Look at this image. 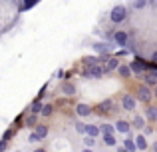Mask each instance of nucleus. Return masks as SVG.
I'll list each match as a JSON object with an SVG mask.
<instances>
[{
    "label": "nucleus",
    "instance_id": "1",
    "mask_svg": "<svg viewBox=\"0 0 157 152\" xmlns=\"http://www.w3.org/2000/svg\"><path fill=\"white\" fill-rule=\"evenodd\" d=\"M109 18H111V22H113V24L123 22V20L127 18V8L123 6V4H117V6H113V10L109 12Z\"/></svg>",
    "mask_w": 157,
    "mask_h": 152
},
{
    "label": "nucleus",
    "instance_id": "2",
    "mask_svg": "<svg viewBox=\"0 0 157 152\" xmlns=\"http://www.w3.org/2000/svg\"><path fill=\"white\" fill-rule=\"evenodd\" d=\"M46 136H48V128L44 124H38V126H36V130L30 134L28 140H30V142H38V140H42V138H46Z\"/></svg>",
    "mask_w": 157,
    "mask_h": 152
},
{
    "label": "nucleus",
    "instance_id": "3",
    "mask_svg": "<svg viewBox=\"0 0 157 152\" xmlns=\"http://www.w3.org/2000/svg\"><path fill=\"white\" fill-rule=\"evenodd\" d=\"M82 74H84L86 78H100L101 74H104V68H101L100 64H96V66H86Z\"/></svg>",
    "mask_w": 157,
    "mask_h": 152
},
{
    "label": "nucleus",
    "instance_id": "4",
    "mask_svg": "<svg viewBox=\"0 0 157 152\" xmlns=\"http://www.w3.org/2000/svg\"><path fill=\"white\" fill-rule=\"evenodd\" d=\"M113 42L117 44V46H127V42H129V34L123 30H115L113 32Z\"/></svg>",
    "mask_w": 157,
    "mask_h": 152
},
{
    "label": "nucleus",
    "instance_id": "5",
    "mask_svg": "<svg viewBox=\"0 0 157 152\" xmlns=\"http://www.w3.org/2000/svg\"><path fill=\"white\" fill-rule=\"evenodd\" d=\"M129 66H131V72H137V74H143V72H145L147 68H149V64H145L141 58H137V60H133V62H131Z\"/></svg>",
    "mask_w": 157,
    "mask_h": 152
},
{
    "label": "nucleus",
    "instance_id": "6",
    "mask_svg": "<svg viewBox=\"0 0 157 152\" xmlns=\"http://www.w3.org/2000/svg\"><path fill=\"white\" fill-rule=\"evenodd\" d=\"M135 102H137V98H135V96L125 94V96L121 98V108H123V110H133V108H135Z\"/></svg>",
    "mask_w": 157,
    "mask_h": 152
},
{
    "label": "nucleus",
    "instance_id": "7",
    "mask_svg": "<svg viewBox=\"0 0 157 152\" xmlns=\"http://www.w3.org/2000/svg\"><path fill=\"white\" fill-rule=\"evenodd\" d=\"M151 96H153V94H151V90L147 88V86H139V90H137V98L141 102H149L151 100Z\"/></svg>",
    "mask_w": 157,
    "mask_h": 152
},
{
    "label": "nucleus",
    "instance_id": "8",
    "mask_svg": "<svg viewBox=\"0 0 157 152\" xmlns=\"http://www.w3.org/2000/svg\"><path fill=\"white\" fill-rule=\"evenodd\" d=\"M98 108H100V112H109V110H113V112H115V110H117V108H115V104H113V100H104Z\"/></svg>",
    "mask_w": 157,
    "mask_h": 152
},
{
    "label": "nucleus",
    "instance_id": "9",
    "mask_svg": "<svg viewBox=\"0 0 157 152\" xmlns=\"http://www.w3.org/2000/svg\"><path fill=\"white\" fill-rule=\"evenodd\" d=\"M115 130H119L121 134H129L131 126H129V122H125V120H117V124H115Z\"/></svg>",
    "mask_w": 157,
    "mask_h": 152
},
{
    "label": "nucleus",
    "instance_id": "10",
    "mask_svg": "<svg viewBox=\"0 0 157 152\" xmlns=\"http://www.w3.org/2000/svg\"><path fill=\"white\" fill-rule=\"evenodd\" d=\"M76 112L80 114V116H90V114H92L94 110L90 108L88 104H78V106H76Z\"/></svg>",
    "mask_w": 157,
    "mask_h": 152
},
{
    "label": "nucleus",
    "instance_id": "11",
    "mask_svg": "<svg viewBox=\"0 0 157 152\" xmlns=\"http://www.w3.org/2000/svg\"><path fill=\"white\" fill-rule=\"evenodd\" d=\"M100 132H101V128L98 124H88V128H86V134H88V136H94V138H96Z\"/></svg>",
    "mask_w": 157,
    "mask_h": 152
},
{
    "label": "nucleus",
    "instance_id": "12",
    "mask_svg": "<svg viewBox=\"0 0 157 152\" xmlns=\"http://www.w3.org/2000/svg\"><path fill=\"white\" fill-rule=\"evenodd\" d=\"M82 62L86 64V66H96V64H100V56H86V58H82Z\"/></svg>",
    "mask_w": 157,
    "mask_h": 152
},
{
    "label": "nucleus",
    "instance_id": "13",
    "mask_svg": "<svg viewBox=\"0 0 157 152\" xmlns=\"http://www.w3.org/2000/svg\"><path fill=\"white\" fill-rule=\"evenodd\" d=\"M62 92L68 94V96H74V94H76V86H74L72 82H64V86H62Z\"/></svg>",
    "mask_w": 157,
    "mask_h": 152
},
{
    "label": "nucleus",
    "instance_id": "14",
    "mask_svg": "<svg viewBox=\"0 0 157 152\" xmlns=\"http://www.w3.org/2000/svg\"><path fill=\"white\" fill-rule=\"evenodd\" d=\"M117 68H119V60L113 56V58L107 60V66L104 68V72H107V70H117Z\"/></svg>",
    "mask_w": 157,
    "mask_h": 152
},
{
    "label": "nucleus",
    "instance_id": "15",
    "mask_svg": "<svg viewBox=\"0 0 157 152\" xmlns=\"http://www.w3.org/2000/svg\"><path fill=\"white\" fill-rule=\"evenodd\" d=\"M145 116L149 118L151 122H155L157 120V108H155V106H147V108H145Z\"/></svg>",
    "mask_w": 157,
    "mask_h": 152
},
{
    "label": "nucleus",
    "instance_id": "16",
    "mask_svg": "<svg viewBox=\"0 0 157 152\" xmlns=\"http://www.w3.org/2000/svg\"><path fill=\"white\" fill-rule=\"evenodd\" d=\"M123 146H125V148L129 150V152H135V150H137V144H135V140H133L131 136H127V138H125V142H123Z\"/></svg>",
    "mask_w": 157,
    "mask_h": 152
},
{
    "label": "nucleus",
    "instance_id": "17",
    "mask_svg": "<svg viewBox=\"0 0 157 152\" xmlns=\"http://www.w3.org/2000/svg\"><path fill=\"white\" fill-rule=\"evenodd\" d=\"M94 50L98 52V54H109V46L107 44H94Z\"/></svg>",
    "mask_w": 157,
    "mask_h": 152
},
{
    "label": "nucleus",
    "instance_id": "18",
    "mask_svg": "<svg viewBox=\"0 0 157 152\" xmlns=\"http://www.w3.org/2000/svg\"><path fill=\"white\" fill-rule=\"evenodd\" d=\"M135 144H137V150H145V148H147L145 136H143V134H141V136H137V138H135Z\"/></svg>",
    "mask_w": 157,
    "mask_h": 152
},
{
    "label": "nucleus",
    "instance_id": "19",
    "mask_svg": "<svg viewBox=\"0 0 157 152\" xmlns=\"http://www.w3.org/2000/svg\"><path fill=\"white\" fill-rule=\"evenodd\" d=\"M115 134H104V144L105 146H115Z\"/></svg>",
    "mask_w": 157,
    "mask_h": 152
},
{
    "label": "nucleus",
    "instance_id": "20",
    "mask_svg": "<svg viewBox=\"0 0 157 152\" xmlns=\"http://www.w3.org/2000/svg\"><path fill=\"white\" fill-rule=\"evenodd\" d=\"M117 72H119V76H129L131 74V66H127V64H119Z\"/></svg>",
    "mask_w": 157,
    "mask_h": 152
},
{
    "label": "nucleus",
    "instance_id": "21",
    "mask_svg": "<svg viewBox=\"0 0 157 152\" xmlns=\"http://www.w3.org/2000/svg\"><path fill=\"white\" fill-rule=\"evenodd\" d=\"M84 144H86V148H92V146L96 144V138H94V136H88V134H86V136H84Z\"/></svg>",
    "mask_w": 157,
    "mask_h": 152
},
{
    "label": "nucleus",
    "instance_id": "22",
    "mask_svg": "<svg viewBox=\"0 0 157 152\" xmlns=\"http://www.w3.org/2000/svg\"><path fill=\"white\" fill-rule=\"evenodd\" d=\"M24 124H26V126H34L36 124V114L32 112L30 116H26V118H24Z\"/></svg>",
    "mask_w": 157,
    "mask_h": 152
},
{
    "label": "nucleus",
    "instance_id": "23",
    "mask_svg": "<svg viewBox=\"0 0 157 152\" xmlns=\"http://www.w3.org/2000/svg\"><path fill=\"white\" fill-rule=\"evenodd\" d=\"M52 112H54L52 104H44V106H42V112H40V114H42V116H50Z\"/></svg>",
    "mask_w": 157,
    "mask_h": 152
},
{
    "label": "nucleus",
    "instance_id": "24",
    "mask_svg": "<svg viewBox=\"0 0 157 152\" xmlns=\"http://www.w3.org/2000/svg\"><path fill=\"white\" fill-rule=\"evenodd\" d=\"M32 112H34V114H38V112H42V104H40V100H34V102H32Z\"/></svg>",
    "mask_w": 157,
    "mask_h": 152
},
{
    "label": "nucleus",
    "instance_id": "25",
    "mask_svg": "<svg viewBox=\"0 0 157 152\" xmlns=\"http://www.w3.org/2000/svg\"><path fill=\"white\" fill-rule=\"evenodd\" d=\"M101 132L104 134H113V124H101Z\"/></svg>",
    "mask_w": 157,
    "mask_h": 152
},
{
    "label": "nucleus",
    "instance_id": "26",
    "mask_svg": "<svg viewBox=\"0 0 157 152\" xmlns=\"http://www.w3.org/2000/svg\"><path fill=\"white\" fill-rule=\"evenodd\" d=\"M86 128H88V124H84V122H76V130L80 134H86Z\"/></svg>",
    "mask_w": 157,
    "mask_h": 152
},
{
    "label": "nucleus",
    "instance_id": "27",
    "mask_svg": "<svg viewBox=\"0 0 157 152\" xmlns=\"http://www.w3.org/2000/svg\"><path fill=\"white\" fill-rule=\"evenodd\" d=\"M34 4H38V0H24V4H22V8L24 10H28V8H32Z\"/></svg>",
    "mask_w": 157,
    "mask_h": 152
},
{
    "label": "nucleus",
    "instance_id": "28",
    "mask_svg": "<svg viewBox=\"0 0 157 152\" xmlns=\"http://www.w3.org/2000/svg\"><path fill=\"white\" fill-rule=\"evenodd\" d=\"M145 4H147V0H135V2H133V8L141 10V8H145Z\"/></svg>",
    "mask_w": 157,
    "mask_h": 152
},
{
    "label": "nucleus",
    "instance_id": "29",
    "mask_svg": "<svg viewBox=\"0 0 157 152\" xmlns=\"http://www.w3.org/2000/svg\"><path fill=\"white\" fill-rule=\"evenodd\" d=\"M133 124L137 126V128H143V126H145V120H143L141 116H135V120H133Z\"/></svg>",
    "mask_w": 157,
    "mask_h": 152
},
{
    "label": "nucleus",
    "instance_id": "30",
    "mask_svg": "<svg viewBox=\"0 0 157 152\" xmlns=\"http://www.w3.org/2000/svg\"><path fill=\"white\" fill-rule=\"evenodd\" d=\"M145 82H147V84H149V86H157V78H153L151 74L145 78Z\"/></svg>",
    "mask_w": 157,
    "mask_h": 152
},
{
    "label": "nucleus",
    "instance_id": "31",
    "mask_svg": "<svg viewBox=\"0 0 157 152\" xmlns=\"http://www.w3.org/2000/svg\"><path fill=\"white\" fill-rule=\"evenodd\" d=\"M10 136H12V130H6V132H4V138H2V140H8Z\"/></svg>",
    "mask_w": 157,
    "mask_h": 152
},
{
    "label": "nucleus",
    "instance_id": "32",
    "mask_svg": "<svg viewBox=\"0 0 157 152\" xmlns=\"http://www.w3.org/2000/svg\"><path fill=\"white\" fill-rule=\"evenodd\" d=\"M4 148H6V140H0V152H4Z\"/></svg>",
    "mask_w": 157,
    "mask_h": 152
},
{
    "label": "nucleus",
    "instance_id": "33",
    "mask_svg": "<svg viewBox=\"0 0 157 152\" xmlns=\"http://www.w3.org/2000/svg\"><path fill=\"white\" fill-rule=\"evenodd\" d=\"M151 58H153V62H155V64H157V50H155V52H153V54H151Z\"/></svg>",
    "mask_w": 157,
    "mask_h": 152
},
{
    "label": "nucleus",
    "instance_id": "34",
    "mask_svg": "<svg viewBox=\"0 0 157 152\" xmlns=\"http://www.w3.org/2000/svg\"><path fill=\"white\" fill-rule=\"evenodd\" d=\"M117 152H129V150H127L125 146H121V148H117Z\"/></svg>",
    "mask_w": 157,
    "mask_h": 152
},
{
    "label": "nucleus",
    "instance_id": "35",
    "mask_svg": "<svg viewBox=\"0 0 157 152\" xmlns=\"http://www.w3.org/2000/svg\"><path fill=\"white\" fill-rule=\"evenodd\" d=\"M82 152H92V148H84V150H82Z\"/></svg>",
    "mask_w": 157,
    "mask_h": 152
},
{
    "label": "nucleus",
    "instance_id": "36",
    "mask_svg": "<svg viewBox=\"0 0 157 152\" xmlns=\"http://www.w3.org/2000/svg\"><path fill=\"white\" fill-rule=\"evenodd\" d=\"M34 152H46V150H44V148H38V150H34Z\"/></svg>",
    "mask_w": 157,
    "mask_h": 152
},
{
    "label": "nucleus",
    "instance_id": "37",
    "mask_svg": "<svg viewBox=\"0 0 157 152\" xmlns=\"http://www.w3.org/2000/svg\"><path fill=\"white\" fill-rule=\"evenodd\" d=\"M153 150H155V152H157V142H155V144H153Z\"/></svg>",
    "mask_w": 157,
    "mask_h": 152
},
{
    "label": "nucleus",
    "instance_id": "38",
    "mask_svg": "<svg viewBox=\"0 0 157 152\" xmlns=\"http://www.w3.org/2000/svg\"><path fill=\"white\" fill-rule=\"evenodd\" d=\"M153 94H155V96H157V86H155V90H153Z\"/></svg>",
    "mask_w": 157,
    "mask_h": 152
},
{
    "label": "nucleus",
    "instance_id": "39",
    "mask_svg": "<svg viewBox=\"0 0 157 152\" xmlns=\"http://www.w3.org/2000/svg\"><path fill=\"white\" fill-rule=\"evenodd\" d=\"M16 152H20V150H16Z\"/></svg>",
    "mask_w": 157,
    "mask_h": 152
},
{
    "label": "nucleus",
    "instance_id": "40",
    "mask_svg": "<svg viewBox=\"0 0 157 152\" xmlns=\"http://www.w3.org/2000/svg\"><path fill=\"white\" fill-rule=\"evenodd\" d=\"M155 2H157V0H155Z\"/></svg>",
    "mask_w": 157,
    "mask_h": 152
}]
</instances>
